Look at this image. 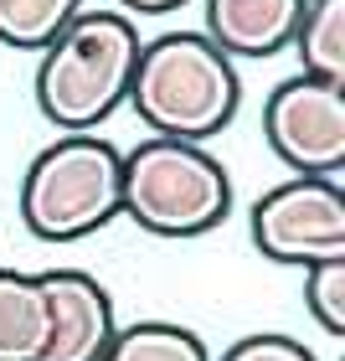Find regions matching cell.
<instances>
[{
	"mask_svg": "<svg viewBox=\"0 0 345 361\" xmlns=\"http://www.w3.org/2000/svg\"><path fill=\"white\" fill-rule=\"evenodd\" d=\"M52 289L42 274L0 269V361H42L52 346Z\"/></svg>",
	"mask_w": 345,
	"mask_h": 361,
	"instance_id": "9c48e42d",
	"label": "cell"
},
{
	"mask_svg": "<svg viewBox=\"0 0 345 361\" xmlns=\"http://www.w3.org/2000/svg\"><path fill=\"white\" fill-rule=\"evenodd\" d=\"M304 310L325 336H345V258L304 269Z\"/></svg>",
	"mask_w": 345,
	"mask_h": 361,
	"instance_id": "4fadbf2b",
	"label": "cell"
},
{
	"mask_svg": "<svg viewBox=\"0 0 345 361\" xmlns=\"http://www.w3.org/2000/svg\"><path fill=\"white\" fill-rule=\"evenodd\" d=\"M119 6H124V16H170L186 0H119Z\"/></svg>",
	"mask_w": 345,
	"mask_h": 361,
	"instance_id": "9a60e30c",
	"label": "cell"
},
{
	"mask_svg": "<svg viewBox=\"0 0 345 361\" xmlns=\"http://www.w3.org/2000/svg\"><path fill=\"white\" fill-rule=\"evenodd\" d=\"M124 217V155L104 135H62L21 176V222L42 243H77Z\"/></svg>",
	"mask_w": 345,
	"mask_h": 361,
	"instance_id": "3957f363",
	"label": "cell"
},
{
	"mask_svg": "<svg viewBox=\"0 0 345 361\" xmlns=\"http://www.w3.org/2000/svg\"><path fill=\"white\" fill-rule=\"evenodd\" d=\"M124 217L150 238H206L232 217V176L206 145L150 135L124 155Z\"/></svg>",
	"mask_w": 345,
	"mask_h": 361,
	"instance_id": "277c9868",
	"label": "cell"
},
{
	"mask_svg": "<svg viewBox=\"0 0 345 361\" xmlns=\"http://www.w3.org/2000/svg\"><path fill=\"white\" fill-rule=\"evenodd\" d=\"M217 361H320L315 351L304 346V341L294 336H278V331H263V336H242L232 341Z\"/></svg>",
	"mask_w": 345,
	"mask_h": 361,
	"instance_id": "5bb4252c",
	"label": "cell"
},
{
	"mask_svg": "<svg viewBox=\"0 0 345 361\" xmlns=\"http://www.w3.org/2000/svg\"><path fill=\"white\" fill-rule=\"evenodd\" d=\"M294 52L304 62V78L345 83V0H304Z\"/></svg>",
	"mask_w": 345,
	"mask_h": 361,
	"instance_id": "30bf717a",
	"label": "cell"
},
{
	"mask_svg": "<svg viewBox=\"0 0 345 361\" xmlns=\"http://www.w3.org/2000/svg\"><path fill=\"white\" fill-rule=\"evenodd\" d=\"M253 248L273 264L315 269L345 258V186L320 176H289L253 202Z\"/></svg>",
	"mask_w": 345,
	"mask_h": 361,
	"instance_id": "5b68a950",
	"label": "cell"
},
{
	"mask_svg": "<svg viewBox=\"0 0 345 361\" xmlns=\"http://www.w3.org/2000/svg\"><path fill=\"white\" fill-rule=\"evenodd\" d=\"M129 109L155 129V140L206 145L242 109L237 62L222 57L201 31H165L139 47Z\"/></svg>",
	"mask_w": 345,
	"mask_h": 361,
	"instance_id": "7a4b0ae2",
	"label": "cell"
},
{
	"mask_svg": "<svg viewBox=\"0 0 345 361\" xmlns=\"http://www.w3.org/2000/svg\"><path fill=\"white\" fill-rule=\"evenodd\" d=\"M104 361H211V351L186 325L134 320V325H119V336H113V346L104 351Z\"/></svg>",
	"mask_w": 345,
	"mask_h": 361,
	"instance_id": "8fae6325",
	"label": "cell"
},
{
	"mask_svg": "<svg viewBox=\"0 0 345 361\" xmlns=\"http://www.w3.org/2000/svg\"><path fill=\"white\" fill-rule=\"evenodd\" d=\"M139 26L124 11H77L73 26L42 52L37 109L62 135H98L129 104L139 68Z\"/></svg>",
	"mask_w": 345,
	"mask_h": 361,
	"instance_id": "6da1fadb",
	"label": "cell"
},
{
	"mask_svg": "<svg viewBox=\"0 0 345 361\" xmlns=\"http://www.w3.org/2000/svg\"><path fill=\"white\" fill-rule=\"evenodd\" d=\"M42 279L52 289V310H57L52 346L42 361H104V351L119 336L108 289L83 269H46Z\"/></svg>",
	"mask_w": 345,
	"mask_h": 361,
	"instance_id": "52a82bcc",
	"label": "cell"
},
{
	"mask_svg": "<svg viewBox=\"0 0 345 361\" xmlns=\"http://www.w3.org/2000/svg\"><path fill=\"white\" fill-rule=\"evenodd\" d=\"M206 6V31L201 37L222 57H278L294 47L304 0H201Z\"/></svg>",
	"mask_w": 345,
	"mask_h": 361,
	"instance_id": "ba28073f",
	"label": "cell"
},
{
	"mask_svg": "<svg viewBox=\"0 0 345 361\" xmlns=\"http://www.w3.org/2000/svg\"><path fill=\"white\" fill-rule=\"evenodd\" d=\"M77 11L83 0H0V42L15 52H46Z\"/></svg>",
	"mask_w": 345,
	"mask_h": 361,
	"instance_id": "7c38bea8",
	"label": "cell"
},
{
	"mask_svg": "<svg viewBox=\"0 0 345 361\" xmlns=\"http://www.w3.org/2000/svg\"><path fill=\"white\" fill-rule=\"evenodd\" d=\"M263 140L294 176L340 180L345 171V83L284 78L263 104Z\"/></svg>",
	"mask_w": 345,
	"mask_h": 361,
	"instance_id": "8992f818",
	"label": "cell"
}]
</instances>
